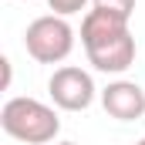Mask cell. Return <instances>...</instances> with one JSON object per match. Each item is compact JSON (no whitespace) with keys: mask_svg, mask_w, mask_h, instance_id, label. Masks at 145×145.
Instances as JSON below:
<instances>
[{"mask_svg":"<svg viewBox=\"0 0 145 145\" xmlns=\"http://www.w3.org/2000/svg\"><path fill=\"white\" fill-rule=\"evenodd\" d=\"M81 47L88 64L101 74H125L135 64V37L125 17L88 10L81 20Z\"/></svg>","mask_w":145,"mask_h":145,"instance_id":"6da1fadb","label":"cell"},{"mask_svg":"<svg viewBox=\"0 0 145 145\" xmlns=\"http://www.w3.org/2000/svg\"><path fill=\"white\" fill-rule=\"evenodd\" d=\"M0 128L24 145H47L57 138L61 118L57 111L37 98H7L0 108Z\"/></svg>","mask_w":145,"mask_h":145,"instance_id":"7a4b0ae2","label":"cell"},{"mask_svg":"<svg viewBox=\"0 0 145 145\" xmlns=\"http://www.w3.org/2000/svg\"><path fill=\"white\" fill-rule=\"evenodd\" d=\"M24 47H27V54L37 64H61L74 51V27L68 24V17L44 14V17H37V20L27 24Z\"/></svg>","mask_w":145,"mask_h":145,"instance_id":"3957f363","label":"cell"},{"mask_svg":"<svg viewBox=\"0 0 145 145\" xmlns=\"http://www.w3.org/2000/svg\"><path fill=\"white\" fill-rule=\"evenodd\" d=\"M47 95H51V101H54L61 111H84V108H91L98 88H95L91 74L84 71V68L64 64V68H57V71L51 74Z\"/></svg>","mask_w":145,"mask_h":145,"instance_id":"277c9868","label":"cell"},{"mask_svg":"<svg viewBox=\"0 0 145 145\" xmlns=\"http://www.w3.org/2000/svg\"><path fill=\"white\" fill-rule=\"evenodd\" d=\"M101 105H105V111H108L111 118H118V121H138L145 115V91L135 81L118 78V81H111L108 88L101 91Z\"/></svg>","mask_w":145,"mask_h":145,"instance_id":"5b68a950","label":"cell"},{"mask_svg":"<svg viewBox=\"0 0 145 145\" xmlns=\"http://www.w3.org/2000/svg\"><path fill=\"white\" fill-rule=\"evenodd\" d=\"M91 10H105V14H115V17L132 20V14H135V0H91Z\"/></svg>","mask_w":145,"mask_h":145,"instance_id":"8992f818","label":"cell"},{"mask_svg":"<svg viewBox=\"0 0 145 145\" xmlns=\"http://www.w3.org/2000/svg\"><path fill=\"white\" fill-rule=\"evenodd\" d=\"M91 0H47V7L57 14V17H71V14H81Z\"/></svg>","mask_w":145,"mask_h":145,"instance_id":"52a82bcc","label":"cell"},{"mask_svg":"<svg viewBox=\"0 0 145 145\" xmlns=\"http://www.w3.org/2000/svg\"><path fill=\"white\" fill-rule=\"evenodd\" d=\"M57 145H78V142H57Z\"/></svg>","mask_w":145,"mask_h":145,"instance_id":"ba28073f","label":"cell"},{"mask_svg":"<svg viewBox=\"0 0 145 145\" xmlns=\"http://www.w3.org/2000/svg\"><path fill=\"white\" fill-rule=\"evenodd\" d=\"M135 145H145V138H138V142H135Z\"/></svg>","mask_w":145,"mask_h":145,"instance_id":"9c48e42d","label":"cell"}]
</instances>
